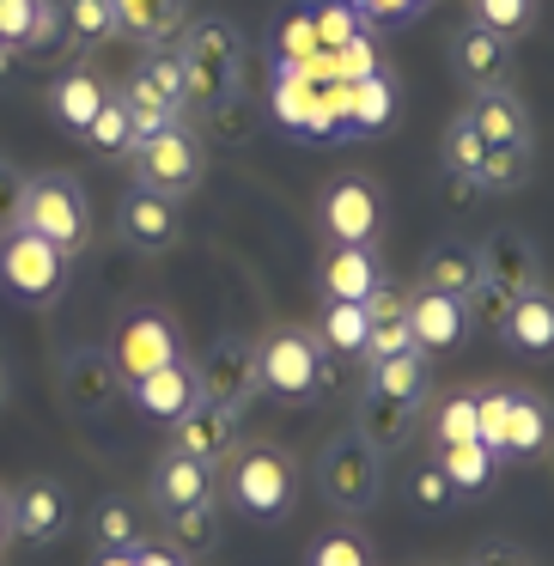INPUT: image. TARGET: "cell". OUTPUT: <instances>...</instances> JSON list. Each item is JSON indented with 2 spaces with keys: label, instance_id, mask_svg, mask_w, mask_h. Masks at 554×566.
Here are the masks:
<instances>
[{
  "label": "cell",
  "instance_id": "1",
  "mask_svg": "<svg viewBox=\"0 0 554 566\" xmlns=\"http://www.w3.org/2000/svg\"><path fill=\"white\" fill-rule=\"evenodd\" d=\"M323 384H335L323 335L286 323V329H269L257 342V390L281 396V402H311Z\"/></svg>",
  "mask_w": 554,
  "mask_h": 566
},
{
  "label": "cell",
  "instance_id": "2",
  "mask_svg": "<svg viewBox=\"0 0 554 566\" xmlns=\"http://www.w3.org/2000/svg\"><path fill=\"white\" fill-rule=\"evenodd\" d=\"M19 226L38 238H50L55 250L80 256L92 244V208H86V189L80 177L67 171H43V177H25V208H19Z\"/></svg>",
  "mask_w": 554,
  "mask_h": 566
},
{
  "label": "cell",
  "instance_id": "3",
  "mask_svg": "<svg viewBox=\"0 0 554 566\" xmlns=\"http://www.w3.org/2000/svg\"><path fill=\"white\" fill-rule=\"evenodd\" d=\"M177 55H184V86L196 111L226 104V92L238 86V31L226 19H196V25L177 31Z\"/></svg>",
  "mask_w": 554,
  "mask_h": 566
},
{
  "label": "cell",
  "instance_id": "4",
  "mask_svg": "<svg viewBox=\"0 0 554 566\" xmlns=\"http://www.w3.org/2000/svg\"><path fill=\"white\" fill-rule=\"evenodd\" d=\"M0 286L19 305H55L67 286V250H55L50 238L13 226V232L0 238Z\"/></svg>",
  "mask_w": 554,
  "mask_h": 566
},
{
  "label": "cell",
  "instance_id": "5",
  "mask_svg": "<svg viewBox=\"0 0 554 566\" xmlns=\"http://www.w3.org/2000/svg\"><path fill=\"white\" fill-rule=\"evenodd\" d=\"M232 463V500L244 505L250 517H286L293 512V493H299V469H293V457L286 451H274V444H244V451H232L226 457Z\"/></svg>",
  "mask_w": 554,
  "mask_h": 566
},
{
  "label": "cell",
  "instance_id": "6",
  "mask_svg": "<svg viewBox=\"0 0 554 566\" xmlns=\"http://www.w3.org/2000/svg\"><path fill=\"white\" fill-rule=\"evenodd\" d=\"M317 488L335 512H372L378 493H384V457L372 451L359 432H342V439L317 457Z\"/></svg>",
  "mask_w": 554,
  "mask_h": 566
},
{
  "label": "cell",
  "instance_id": "7",
  "mask_svg": "<svg viewBox=\"0 0 554 566\" xmlns=\"http://www.w3.org/2000/svg\"><path fill=\"white\" fill-rule=\"evenodd\" d=\"M135 184L140 189H159V196H171V201H184L189 189L201 184V140L189 135L184 123H171V128H159V135H147V140H135Z\"/></svg>",
  "mask_w": 554,
  "mask_h": 566
},
{
  "label": "cell",
  "instance_id": "8",
  "mask_svg": "<svg viewBox=\"0 0 554 566\" xmlns=\"http://www.w3.org/2000/svg\"><path fill=\"white\" fill-rule=\"evenodd\" d=\"M111 359H116V371H123V384H140L159 366H177V359H184V342H177L165 311H135V317L116 323Z\"/></svg>",
  "mask_w": 554,
  "mask_h": 566
},
{
  "label": "cell",
  "instance_id": "9",
  "mask_svg": "<svg viewBox=\"0 0 554 566\" xmlns=\"http://www.w3.org/2000/svg\"><path fill=\"white\" fill-rule=\"evenodd\" d=\"M123 396V371L104 347H67L62 354V408L74 420H98Z\"/></svg>",
  "mask_w": 554,
  "mask_h": 566
},
{
  "label": "cell",
  "instance_id": "10",
  "mask_svg": "<svg viewBox=\"0 0 554 566\" xmlns=\"http://www.w3.org/2000/svg\"><path fill=\"white\" fill-rule=\"evenodd\" d=\"M189 371H196V396H208L220 408H244L257 396V347L238 342V335L213 342L201 354V366H189Z\"/></svg>",
  "mask_w": 554,
  "mask_h": 566
},
{
  "label": "cell",
  "instance_id": "11",
  "mask_svg": "<svg viewBox=\"0 0 554 566\" xmlns=\"http://www.w3.org/2000/svg\"><path fill=\"white\" fill-rule=\"evenodd\" d=\"M171 451L196 457V463H226V457L238 451V408H220V402H208V396H196V402L171 420Z\"/></svg>",
  "mask_w": 554,
  "mask_h": 566
},
{
  "label": "cell",
  "instance_id": "12",
  "mask_svg": "<svg viewBox=\"0 0 554 566\" xmlns=\"http://www.w3.org/2000/svg\"><path fill=\"white\" fill-rule=\"evenodd\" d=\"M67 524H74V500H67L62 481L38 475V481H25V488L13 493V536L50 548V542L67 536Z\"/></svg>",
  "mask_w": 554,
  "mask_h": 566
},
{
  "label": "cell",
  "instance_id": "13",
  "mask_svg": "<svg viewBox=\"0 0 554 566\" xmlns=\"http://www.w3.org/2000/svg\"><path fill=\"white\" fill-rule=\"evenodd\" d=\"M378 220H384V201L366 177L330 184V196H323V232H330L335 244H372V238H378Z\"/></svg>",
  "mask_w": 554,
  "mask_h": 566
},
{
  "label": "cell",
  "instance_id": "14",
  "mask_svg": "<svg viewBox=\"0 0 554 566\" xmlns=\"http://www.w3.org/2000/svg\"><path fill=\"white\" fill-rule=\"evenodd\" d=\"M408 335H415L420 354H445V347H457L469 335V298H451V293L420 286V293L408 298Z\"/></svg>",
  "mask_w": 554,
  "mask_h": 566
},
{
  "label": "cell",
  "instance_id": "15",
  "mask_svg": "<svg viewBox=\"0 0 554 566\" xmlns=\"http://www.w3.org/2000/svg\"><path fill=\"white\" fill-rule=\"evenodd\" d=\"M213 463H196V457L184 451H165L159 469H153V505H159L165 517L177 512H196V505H213Z\"/></svg>",
  "mask_w": 554,
  "mask_h": 566
},
{
  "label": "cell",
  "instance_id": "16",
  "mask_svg": "<svg viewBox=\"0 0 554 566\" xmlns=\"http://www.w3.org/2000/svg\"><path fill=\"white\" fill-rule=\"evenodd\" d=\"M116 220H123V238L135 250H147V256H159V250L177 244V201L159 196V189H128L123 208H116Z\"/></svg>",
  "mask_w": 554,
  "mask_h": 566
},
{
  "label": "cell",
  "instance_id": "17",
  "mask_svg": "<svg viewBox=\"0 0 554 566\" xmlns=\"http://www.w3.org/2000/svg\"><path fill=\"white\" fill-rule=\"evenodd\" d=\"M475 262H481V281L512 293V298L542 286V262H536V250H530V238H518V232H493L488 244L475 250Z\"/></svg>",
  "mask_w": 554,
  "mask_h": 566
},
{
  "label": "cell",
  "instance_id": "18",
  "mask_svg": "<svg viewBox=\"0 0 554 566\" xmlns=\"http://www.w3.org/2000/svg\"><path fill=\"white\" fill-rule=\"evenodd\" d=\"M451 67L469 92H493L505 86V67H512V38H493V31L469 25L463 38L451 43Z\"/></svg>",
  "mask_w": 554,
  "mask_h": 566
},
{
  "label": "cell",
  "instance_id": "19",
  "mask_svg": "<svg viewBox=\"0 0 554 566\" xmlns=\"http://www.w3.org/2000/svg\"><path fill=\"white\" fill-rule=\"evenodd\" d=\"M415 420H420V402H396V396H384V390H366L359 396V427L354 432L378 457H390L415 439Z\"/></svg>",
  "mask_w": 554,
  "mask_h": 566
},
{
  "label": "cell",
  "instance_id": "20",
  "mask_svg": "<svg viewBox=\"0 0 554 566\" xmlns=\"http://www.w3.org/2000/svg\"><path fill=\"white\" fill-rule=\"evenodd\" d=\"M463 116H469V128H475L488 147H530V116H524V104H518L505 86L475 92Z\"/></svg>",
  "mask_w": 554,
  "mask_h": 566
},
{
  "label": "cell",
  "instance_id": "21",
  "mask_svg": "<svg viewBox=\"0 0 554 566\" xmlns=\"http://www.w3.org/2000/svg\"><path fill=\"white\" fill-rule=\"evenodd\" d=\"M323 286H330V298H342V305H366L384 286L372 244H335L330 262H323Z\"/></svg>",
  "mask_w": 554,
  "mask_h": 566
},
{
  "label": "cell",
  "instance_id": "22",
  "mask_svg": "<svg viewBox=\"0 0 554 566\" xmlns=\"http://www.w3.org/2000/svg\"><path fill=\"white\" fill-rule=\"evenodd\" d=\"M55 25H62V7L55 0H0V43L7 50H55Z\"/></svg>",
  "mask_w": 554,
  "mask_h": 566
},
{
  "label": "cell",
  "instance_id": "23",
  "mask_svg": "<svg viewBox=\"0 0 554 566\" xmlns=\"http://www.w3.org/2000/svg\"><path fill=\"white\" fill-rule=\"evenodd\" d=\"M505 342L518 347V354H530V359H548L554 354V293H518L512 298V311H505Z\"/></svg>",
  "mask_w": 554,
  "mask_h": 566
},
{
  "label": "cell",
  "instance_id": "24",
  "mask_svg": "<svg viewBox=\"0 0 554 566\" xmlns=\"http://www.w3.org/2000/svg\"><path fill=\"white\" fill-rule=\"evenodd\" d=\"M104 104H111V86H104L98 74H86V67L62 74V80H55V92H50L55 123H62V128H74V135H86V128H92V116H98Z\"/></svg>",
  "mask_w": 554,
  "mask_h": 566
},
{
  "label": "cell",
  "instance_id": "25",
  "mask_svg": "<svg viewBox=\"0 0 554 566\" xmlns=\"http://www.w3.org/2000/svg\"><path fill=\"white\" fill-rule=\"evenodd\" d=\"M116 13V38L135 43H165L184 31V0H111Z\"/></svg>",
  "mask_w": 554,
  "mask_h": 566
},
{
  "label": "cell",
  "instance_id": "26",
  "mask_svg": "<svg viewBox=\"0 0 554 566\" xmlns=\"http://www.w3.org/2000/svg\"><path fill=\"white\" fill-rule=\"evenodd\" d=\"M554 444V415H548V402L542 396H518L512 390V420H505V444H500V457H542Z\"/></svg>",
  "mask_w": 554,
  "mask_h": 566
},
{
  "label": "cell",
  "instance_id": "27",
  "mask_svg": "<svg viewBox=\"0 0 554 566\" xmlns=\"http://www.w3.org/2000/svg\"><path fill=\"white\" fill-rule=\"evenodd\" d=\"M196 402V371L177 359V366H159L153 378L135 384V408H147L153 420H177L184 408Z\"/></svg>",
  "mask_w": 554,
  "mask_h": 566
},
{
  "label": "cell",
  "instance_id": "28",
  "mask_svg": "<svg viewBox=\"0 0 554 566\" xmlns=\"http://www.w3.org/2000/svg\"><path fill=\"white\" fill-rule=\"evenodd\" d=\"M420 286H432V293H451V298H469L481 286V262L469 244H439L427 256V269H420Z\"/></svg>",
  "mask_w": 554,
  "mask_h": 566
},
{
  "label": "cell",
  "instance_id": "29",
  "mask_svg": "<svg viewBox=\"0 0 554 566\" xmlns=\"http://www.w3.org/2000/svg\"><path fill=\"white\" fill-rule=\"evenodd\" d=\"M427 359L432 354H420V347H408V354H396V359H378L366 390H384V396H396V402H427V384H432Z\"/></svg>",
  "mask_w": 554,
  "mask_h": 566
},
{
  "label": "cell",
  "instance_id": "30",
  "mask_svg": "<svg viewBox=\"0 0 554 566\" xmlns=\"http://www.w3.org/2000/svg\"><path fill=\"white\" fill-rule=\"evenodd\" d=\"M493 463H500V457H493L481 439L439 444V469H445V481H451L457 493H488L493 488Z\"/></svg>",
  "mask_w": 554,
  "mask_h": 566
},
{
  "label": "cell",
  "instance_id": "31",
  "mask_svg": "<svg viewBox=\"0 0 554 566\" xmlns=\"http://www.w3.org/2000/svg\"><path fill=\"white\" fill-rule=\"evenodd\" d=\"M116 98H123V111H128V123H135V140H147V135H159V128H171L177 123V116H184V111H177V104L171 98H165V92H153L147 86V80H128V86L123 92H116Z\"/></svg>",
  "mask_w": 554,
  "mask_h": 566
},
{
  "label": "cell",
  "instance_id": "32",
  "mask_svg": "<svg viewBox=\"0 0 554 566\" xmlns=\"http://www.w3.org/2000/svg\"><path fill=\"white\" fill-rule=\"evenodd\" d=\"M323 335H330V354H347V359H366V342H372V317L366 305H342V298H330V311H323Z\"/></svg>",
  "mask_w": 554,
  "mask_h": 566
},
{
  "label": "cell",
  "instance_id": "33",
  "mask_svg": "<svg viewBox=\"0 0 554 566\" xmlns=\"http://www.w3.org/2000/svg\"><path fill=\"white\" fill-rule=\"evenodd\" d=\"M481 159H488V140H481L475 128H469V116H457L451 135H445V171L457 177V189H475Z\"/></svg>",
  "mask_w": 554,
  "mask_h": 566
},
{
  "label": "cell",
  "instance_id": "34",
  "mask_svg": "<svg viewBox=\"0 0 554 566\" xmlns=\"http://www.w3.org/2000/svg\"><path fill=\"white\" fill-rule=\"evenodd\" d=\"M86 140H92V153H104V159H128V153H135V123H128V111H123L116 92H111V104L92 116Z\"/></svg>",
  "mask_w": 554,
  "mask_h": 566
},
{
  "label": "cell",
  "instance_id": "35",
  "mask_svg": "<svg viewBox=\"0 0 554 566\" xmlns=\"http://www.w3.org/2000/svg\"><path fill=\"white\" fill-rule=\"evenodd\" d=\"M92 536H98L111 554H140L135 505H128V500H98V512H92Z\"/></svg>",
  "mask_w": 554,
  "mask_h": 566
},
{
  "label": "cell",
  "instance_id": "36",
  "mask_svg": "<svg viewBox=\"0 0 554 566\" xmlns=\"http://www.w3.org/2000/svg\"><path fill=\"white\" fill-rule=\"evenodd\" d=\"M347 111H354L359 128H384V123H390V111H396L390 74H359L354 86H347Z\"/></svg>",
  "mask_w": 554,
  "mask_h": 566
},
{
  "label": "cell",
  "instance_id": "37",
  "mask_svg": "<svg viewBox=\"0 0 554 566\" xmlns=\"http://www.w3.org/2000/svg\"><path fill=\"white\" fill-rule=\"evenodd\" d=\"M469 19L493 38H518L536 19V0H469Z\"/></svg>",
  "mask_w": 554,
  "mask_h": 566
},
{
  "label": "cell",
  "instance_id": "38",
  "mask_svg": "<svg viewBox=\"0 0 554 566\" xmlns=\"http://www.w3.org/2000/svg\"><path fill=\"white\" fill-rule=\"evenodd\" d=\"M140 80H147L153 92H165V98L184 111V98H189V86H184V55L177 50H165V43H153L147 55H140Z\"/></svg>",
  "mask_w": 554,
  "mask_h": 566
},
{
  "label": "cell",
  "instance_id": "39",
  "mask_svg": "<svg viewBox=\"0 0 554 566\" xmlns=\"http://www.w3.org/2000/svg\"><path fill=\"white\" fill-rule=\"evenodd\" d=\"M530 171V147H488V159H481L475 171V189H493V196H505V189H518Z\"/></svg>",
  "mask_w": 554,
  "mask_h": 566
},
{
  "label": "cell",
  "instance_id": "40",
  "mask_svg": "<svg viewBox=\"0 0 554 566\" xmlns=\"http://www.w3.org/2000/svg\"><path fill=\"white\" fill-rule=\"evenodd\" d=\"M62 19L80 43H111L116 38V13L111 0H62Z\"/></svg>",
  "mask_w": 554,
  "mask_h": 566
},
{
  "label": "cell",
  "instance_id": "41",
  "mask_svg": "<svg viewBox=\"0 0 554 566\" xmlns=\"http://www.w3.org/2000/svg\"><path fill=\"white\" fill-rule=\"evenodd\" d=\"M432 439L439 444H469L475 439V396H445L432 408Z\"/></svg>",
  "mask_w": 554,
  "mask_h": 566
},
{
  "label": "cell",
  "instance_id": "42",
  "mask_svg": "<svg viewBox=\"0 0 554 566\" xmlns=\"http://www.w3.org/2000/svg\"><path fill=\"white\" fill-rule=\"evenodd\" d=\"M505 420H512V390L475 396V439L488 444L493 457H500V444H505Z\"/></svg>",
  "mask_w": 554,
  "mask_h": 566
},
{
  "label": "cell",
  "instance_id": "43",
  "mask_svg": "<svg viewBox=\"0 0 554 566\" xmlns=\"http://www.w3.org/2000/svg\"><path fill=\"white\" fill-rule=\"evenodd\" d=\"M359 19H366V13H354L347 0H330V7L317 13V43H323L330 55H335V50H347V43L359 38Z\"/></svg>",
  "mask_w": 554,
  "mask_h": 566
},
{
  "label": "cell",
  "instance_id": "44",
  "mask_svg": "<svg viewBox=\"0 0 554 566\" xmlns=\"http://www.w3.org/2000/svg\"><path fill=\"white\" fill-rule=\"evenodd\" d=\"M165 524H171V542L177 548H208L213 542V505H196V512H177V517H165Z\"/></svg>",
  "mask_w": 554,
  "mask_h": 566
},
{
  "label": "cell",
  "instance_id": "45",
  "mask_svg": "<svg viewBox=\"0 0 554 566\" xmlns=\"http://www.w3.org/2000/svg\"><path fill=\"white\" fill-rule=\"evenodd\" d=\"M415 347V335H408V317H390V323H372V342H366V366H378V359H396Z\"/></svg>",
  "mask_w": 554,
  "mask_h": 566
},
{
  "label": "cell",
  "instance_id": "46",
  "mask_svg": "<svg viewBox=\"0 0 554 566\" xmlns=\"http://www.w3.org/2000/svg\"><path fill=\"white\" fill-rule=\"evenodd\" d=\"M408 493H415V505H420V512H445V505L457 500V488L445 481V469H439V463H427V469H420V475L408 481Z\"/></svg>",
  "mask_w": 554,
  "mask_h": 566
},
{
  "label": "cell",
  "instance_id": "47",
  "mask_svg": "<svg viewBox=\"0 0 554 566\" xmlns=\"http://www.w3.org/2000/svg\"><path fill=\"white\" fill-rule=\"evenodd\" d=\"M305 566H372V560H366V548H359L354 536H342V530H335V536L311 542V560Z\"/></svg>",
  "mask_w": 554,
  "mask_h": 566
},
{
  "label": "cell",
  "instance_id": "48",
  "mask_svg": "<svg viewBox=\"0 0 554 566\" xmlns=\"http://www.w3.org/2000/svg\"><path fill=\"white\" fill-rule=\"evenodd\" d=\"M19 208H25V171L0 159V238L19 226Z\"/></svg>",
  "mask_w": 554,
  "mask_h": 566
},
{
  "label": "cell",
  "instance_id": "49",
  "mask_svg": "<svg viewBox=\"0 0 554 566\" xmlns=\"http://www.w3.org/2000/svg\"><path fill=\"white\" fill-rule=\"evenodd\" d=\"M469 305H475V317L488 323V329H505V311H512V293H500V286L481 281L475 293H469Z\"/></svg>",
  "mask_w": 554,
  "mask_h": 566
},
{
  "label": "cell",
  "instance_id": "50",
  "mask_svg": "<svg viewBox=\"0 0 554 566\" xmlns=\"http://www.w3.org/2000/svg\"><path fill=\"white\" fill-rule=\"evenodd\" d=\"M475 566H524V560L512 548H488V554H475Z\"/></svg>",
  "mask_w": 554,
  "mask_h": 566
},
{
  "label": "cell",
  "instance_id": "51",
  "mask_svg": "<svg viewBox=\"0 0 554 566\" xmlns=\"http://www.w3.org/2000/svg\"><path fill=\"white\" fill-rule=\"evenodd\" d=\"M13 536V493H0V542Z\"/></svg>",
  "mask_w": 554,
  "mask_h": 566
},
{
  "label": "cell",
  "instance_id": "52",
  "mask_svg": "<svg viewBox=\"0 0 554 566\" xmlns=\"http://www.w3.org/2000/svg\"><path fill=\"white\" fill-rule=\"evenodd\" d=\"M7 396H13V378H7V359H0V408H7Z\"/></svg>",
  "mask_w": 554,
  "mask_h": 566
},
{
  "label": "cell",
  "instance_id": "53",
  "mask_svg": "<svg viewBox=\"0 0 554 566\" xmlns=\"http://www.w3.org/2000/svg\"><path fill=\"white\" fill-rule=\"evenodd\" d=\"M104 566H135V554H111V560H104Z\"/></svg>",
  "mask_w": 554,
  "mask_h": 566
},
{
  "label": "cell",
  "instance_id": "54",
  "mask_svg": "<svg viewBox=\"0 0 554 566\" xmlns=\"http://www.w3.org/2000/svg\"><path fill=\"white\" fill-rule=\"evenodd\" d=\"M347 7H354V13H372V0H347Z\"/></svg>",
  "mask_w": 554,
  "mask_h": 566
},
{
  "label": "cell",
  "instance_id": "55",
  "mask_svg": "<svg viewBox=\"0 0 554 566\" xmlns=\"http://www.w3.org/2000/svg\"><path fill=\"white\" fill-rule=\"evenodd\" d=\"M0 50H7V43H0Z\"/></svg>",
  "mask_w": 554,
  "mask_h": 566
}]
</instances>
